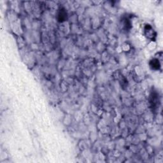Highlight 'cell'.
Instances as JSON below:
<instances>
[{"instance_id": "6da1fadb", "label": "cell", "mask_w": 163, "mask_h": 163, "mask_svg": "<svg viewBox=\"0 0 163 163\" xmlns=\"http://www.w3.org/2000/svg\"><path fill=\"white\" fill-rule=\"evenodd\" d=\"M144 33L145 37H147L149 39H153V38L156 37V33L154 31V29L150 25H147V26L145 27Z\"/></svg>"}, {"instance_id": "7a4b0ae2", "label": "cell", "mask_w": 163, "mask_h": 163, "mask_svg": "<svg viewBox=\"0 0 163 163\" xmlns=\"http://www.w3.org/2000/svg\"><path fill=\"white\" fill-rule=\"evenodd\" d=\"M150 66L154 70H159V68L161 67L159 60L157 59H154L150 61Z\"/></svg>"}]
</instances>
